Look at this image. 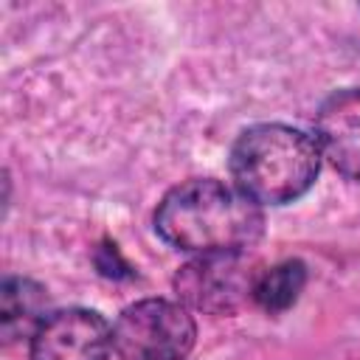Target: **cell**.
I'll list each match as a JSON object with an SVG mask.
<instances>
[{"label":"cell","mask_w":360,"mask_h":360,"mask_svg":"<svg viewBox=\"0 0 360 360\" xmlns=\"http://www.w3.org/2000/svg\"><path fill=\"white\" fill-rule=\"evenodd\" d=\"M262 228L259 205L217 180H188L172 188L155 211V231L172 248L197 256L245 253L262 236Z\"/></svg>","instance_id":"6da1fadb"},{"label":"cell","mask_w":360,"mask_h":360,"mask_svg":"<svg viewBox=\"0 0 360 360\" xmlns=\"http://www.w3.org/2000/svg\"><path fill=\"white\" fill-rule=\"evenodd\" d=\"M318 166V141L284 124L250 127L231 149L236 188L256 205H284L298 200L315 183Z\"/></svg>","instance_id":"7a4b0ae2"},{"label":"cell","mask_w":360,"mask_h":360,"mask_svg":"<svg viewBox=\"0 0 360 360\" xmlns=\"http://www.w3.org/2000/svg\"><path fill=\"white\" fill-rule=\"evenodd\" d=\"M197 338L183 304L146 298L129 304L112 326V349L121 360H183Z\"/></svg>","instance_id":"3957f363"},{"label":"cell","mask_w":360,"mask_h":360,"mask_svg":"<svg viewBox=\"0 0 360 360\" xmlns=\"http://www.w3.org/2000/svg\"><path fill=\"white\" fill-rule=\"evenodd\" d=\"M256 270L245 253H208L183 264L174 276V292L183 307L205 315H231L253 298Z\"/></svg>","instance_id":"277c9868"},{"label":"cell","mask_w":360,"mask_h":360,"mask_svg":"<svg viewBox=\"0 0 360 360\" xmlns=\"http://www.w3.org/2000/svg\"><path fill=\"white\" fill-rule=\"evenodd\" d=\"M112 329L93 309H59L31 335V360H107Z\"/></svg>","instance_id":"5b68a950"},{"label":"cell","mask_w":360,"mask_h":360,"mask_svg":"<svg viewBox=\"0 0 360 360\" xmlns=\"http://www.w3.org/2000/svg\"><path fill=\"white\" fill-rule=\"evenodd\" d=\"M318 149L329 163L360 180V90H340L318 112Z\"/></svg>","instance_id":"8992f818"},{"label":"cell","mask_w":360,"mask_h":360,"mask_svg":"<svg viewBox=\"0 0 360 360\" xmlns=\"http://www.w3.org/2000/svg\"><path fill=\"white\" fill-rule=\"evenodd\" d=\"M42 309H45V290L31 281L11 276L0 287V332L3 340L11 343L20 335H34L37 326L42 323Z\"/></svg>","instance_id":"52a82bcc"},{"label":"cell","mask_w":360,"mask_h":360,"mask_svg":"<svg viewBox=\"0 0 360 360\" xmlns=\"http://www.w3.org/2000/svg\"><path fill=\"white\" fill-rule=\"evenodd\" d=\"M304 284H307V267L298 259H287L256 276L253 301L264 312H284L298 301Z\"/></svg>","instance_id":"ba28073f"},{"label":"cell","mask_w":360,"mask_h":360,"mask_svg":"<svg viewBox=\"0 0 360 360\" xmlns=\"http://www.w3.org/2000/svg\"><path fill=\"white\" fill-rule=\"evenodd\" d=\"M96 264H98V270H101L107 278H132V276H135L132 267L124 262V256L118 253V248H115L112 242H104V245L98 248Z\"/></svg>","instance_id":"9c48e42d"}]
</instances>
